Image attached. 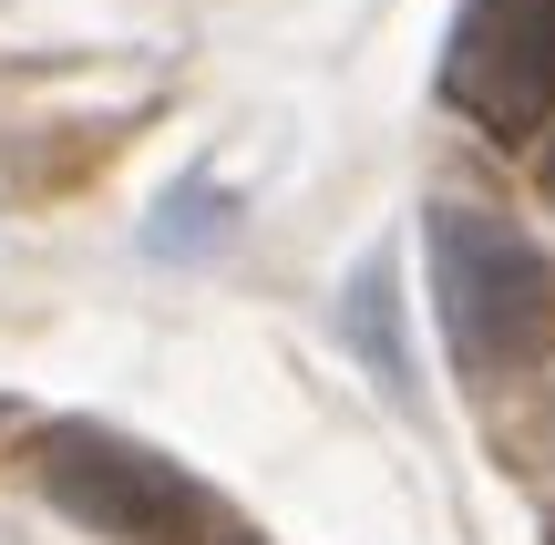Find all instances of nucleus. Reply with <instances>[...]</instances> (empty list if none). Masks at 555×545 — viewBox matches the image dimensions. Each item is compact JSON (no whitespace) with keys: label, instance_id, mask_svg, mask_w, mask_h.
<instances>
[{"label":"nucleus","instance_id":"20e7f679","mask_svg":"<svg viewBox=\"0 0 555 545\" xmlns=\"http://www.w3.org/2000/svg\"><path fill=\"white\" fill-rule=\"evenodd\" d=\"M350 340H371V371L380 381H412V371H401V340H391V268H371V278L350 288Z\"/></svg>","mask_w":555,"mask_h":545},{"label":"nucleus","instance_id":"f257e3e1","mask_svg":"<svg viewBox=\"0 0 555 545\" xmlns=\"http://www.w3.org/2000/svg\"><path fill=\"white\" fill-rule=\"evenodd\" d=\"M422 247H433V320L463 381H504V371H535L555 350V258L515 217L474 196H433Z\"/></svg>","mask_w":555,"mask_h":545},{"label":"nucleus","instance_id":"7ed1b4c3","mask_svg":"<svg viewBox=\"0 0 555 545\" xmlns=\"http://www.w3.org/2000/svg\"><path fill=\"white\" fill-rule=\"evenodd\" d=\"M433 82L483 134H535L555 114V0H463Z\"/></svg>","mask_w":555,"mask_h":545},{"label":"nucleus","instance_id":"f03ea898","mask_svg":"<svg viewBox=\"0 0 555 545\" xmlns=\"http://www.w3.org/2000/svg\"><path fill=\"white\" fill-rule=\"evenodd\" d=\"M31 484L52 515H73L82 535H114V545H217L227 535L217 494L114 423H52L31 443Z\"/></svg>","mask_w":555,"mask_h":545}]
</instances>
